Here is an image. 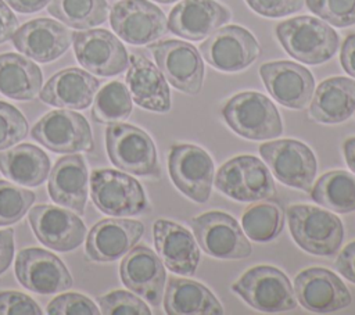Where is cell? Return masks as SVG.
I'll return each mask as SVG.
<instances>
[{"instance_id":"83f0119b","label":"cell","mask_w":355,"mask_h":315,"mask_svg":"<svg viewBox=\"0 0 355 315\" xmlns=\"http://www.w3.org/2000/svg\"><path fill=\"white\" fill-rule=\"evenodd\" d=\"M355 111V80L333 76L323 80L312 97L309 117L320 124H340Z\"/></svg>"},{"instance_id":"d590c367","label":"cell","mask_w":355,"mask_h":315,"mask_svg":"<svg viewBox=\"0 0 355 315\" xmlns=\"http://www.w3.org/2000/svg\"><path fill=\"white\" fill-rule=\"evenodd\" d=\"M35 200L36 196L32 190L0 180V226H8L22 219Z\"/></svg>"},{"instance_id":"8d00e7d4","label":"cell","mask_w":355,"mask_h":315,"mask_svg":"<svg viewBox=\"0 0 355 315\" xmlns=\"http://www.w3.org/2000/svg\"><path fill=\"white\" fill-rule=\"evenodd\" d=\"M306 7L324 22L345 28L355 24V0H305Z\"/></svg>"},{"instance_id":"cb8c5ba5","label":"cell","mask_w":355,"mask_h":315,"mask_svg":"<svg viewBox=\"0 0 355 315\" xmlns=\"http://www.w3.org/2000/svg\"><path fill=\"white\" fill-rule=\"evenodd\" d=\"M155 250L164 265L176 275H193L200 262V247L193 233L182 225L158 219L153 226Z\"/></svg>"},{"instance_id":"74e56055","label":"cell","mask_w":355,"mask_h":315,"mask_svg":"<svg viewBox=\"0 0 355 315\" xmlns=\"http://www.w3.org/2000/svg\"><path fill=\"white\" fill-rule=\"evenodd\" d=\"M100 312L104 315H150L147 304L137 294L114 290L101 297H97Z\"/></svg>"},{"instance_id":"9c48e42d","label":"cell","mask_w":355,"mask_h":315,"mask_svg":"<svg viewBox=\"0 0 355 315\" xmlns=\"http://www.w3.org/2000/svg\"><path fill=\"white\" fill-rule=\"evenodd\" d=\"M262 160L275 178L286 186L311 191L318 162L313 151L295 139H282L259 146Z\"/></svg>"},{"instance_id":"8fae6325","label":"cell","mask_w":355,"mask_h":315,"mask_svg":"<svg viewBox=\"0 0 355 315\" xmlns=\"http://www.w3.org/2000/svg\"><path fill=\"white\" fill-rule=\"evenodd\" d=\"M165 79L186 94H198L204 82V62L197 49L183 40L168 39L148 46Z\"/></svg>"},{"instance_id":"7a4b0ae2","label":"cell","mask_w":355,"mask_h":315,"mask_svg":"<svg viewBox=\"0 0 355 315\" xmlns=\"http://www.w3.org/2000/svg\"><path fill=\"white\" fill-rule=\"evenodd\" d=\"M287 221L291 237L306 253L322 257L338 253L344 228L337 215L315 205L295 204L287 208Z\"/></svg>"},{"instance_id":"b9f144b4","label":"cell","mask_w":355,"mask_h":315,"mask_svg":"<svg viewBox=\"0 0 355 315\" xmlns=\"http://www.w3.org/2000/svg\"><path fill=\"white\" fill-rule=\"evenodd\" d=\"M247 6L259 15L280 18L300 11L305 0H245Z\"/></svg>"},{"instance_id":"277c9868","label":"cell","mask_w":355,"mask_h":315,"mask_svg":"<svg viewBox=\"0 0 355 315\" xmlns=\"http://www.w3.org/2000/svg\"><path fill=\"white\" fill-rule=\"evenodd\" d=\"M110 161L121 171L137 176H158L159 167L153 139L143 129L115 122L105 130Z\"/></svg>"},{"instance_id":"7dc6e473","label":"cell","mask_w":355,"mask_h":315,"mask_svg":"<svg viewBox=\"0 0 355 315\" xmlns=\"http://www.w3.org/2000/svg\"><path fill=\"white\" fill-rule=\"evenodd\" d=\"M6 1L12 10L21 14H32L44 8V6H47L51 0H6Z\"/></svg>"},{"instance_id":"7c38bea8","label":"cell","mask_w":355,"mask_h":315,"mask_svg":"<svg viewBox=\"0 0 355 315\" xmlns=\"http://www.w3.org/2000/svg\"><path fill=\"white\" fill-rule=\"evenodd\" d=\"M31 136L53 153L92 151L93 136L86 118L71 110H54L43 115Z\"/></svg>"},{"instance_id":"681fc988","label":"cell","mask_w":355,"mask_h":315,"mask_svg":"<svg viewBox=\"0 0 355 315\" xmlns=\"http://www.w3.org/2000/svg\"><path fill=\"white\" fill-rule=\"evenodd\" d=\"M154 1L161 3V4H171V3H175V1H178V0H154Z\"/></svg>"},{"instance_id":"30bf717a","label":"cell","mask_w":355,"mask_h":315,"mask_svg":"<svg viewBox=\"0 0 355 315\" xmlns=\"http://www.w3.org/2000/svg\"><path fill=\"white\" fill-rule=\"evenodd\" d=\"M168 171L179 191L196 203L208 201L215 168L211 155L204 148L189 143L172 144L168 154Z\"/></svg>"},{"instance_id":"2e32d148","label":"cell","mask_w":355,"mask_h":315,"mask_svg":"<svg viewBox=\"0 0 355 315\" xmlns=\"http://www.w3.org/2000/svg\"><path fill=\"white\" fill-rule=\"evenodd\" d=\"M15 276L25 289L37 294H55L72 287V278L62 261L39 247L18 253Z\"/></svg>"},{"instance_id":"5bb4252c","label":"cell","mask_w":355,"mask_h":315,"mask_svg":"<svg viewBox=\"0 0 355 315\" xmlns=\"http://www.w3.org/2000/svg\"><path fill=\"white\" fill-rule=\"evenodd\" d=\"M112 31L126 43L150 44L164 36L168 21L164 11L148 0H121L110 14Z\"/></svg>"},{"instance_id":"7402d4cb","label":"cell","mask_w":355,"mask_h":315,"mask_svg":"<svg viewBox=\"0 0 355 315\" xmlns=\"http://www.w3.org/2000/svg\"><path fill=\"white\" fill-rule=\"evenodd\" d=\"M144 225L140 221L114 216L97 222L86 239V257L96 262H111L129 250L141 239Z\"/></svg>"},{"instance_id":"e575fe53","label":"cell","mask_w":355,"mask_h":315,"mask_svg":"<svg viewBox=\"0 0 355 315\" xmlns=\"http://www.w3.org/2000/svg\"><path fill=\"white\" fill-rule=\"evenodd\" d=\"M92 117L100 124H115L126 119L132 112L129 89L118 80L103 86L94 96Z\"/></svg>"},{"instance_id":"60d3db41","label":"cell","mask_w":355,"mask_h":315,"mask_svg":"<svg viewBox=\"0 0 355 315\" xmlns=\"http://www.w3.org/2000/svg\"><path fill=\"white\" fill-rule=\"evenodd\" d=\"M0 315H42V309L24 293L0 291Z\"/></svg>"},{"instance_id":"603a6c76","label":"cell","mask_w":355,"mask_h":315,"mask_svg":"<svg viewBox=\"0 0 355 315\" xmlns=\"http://www.w3.org/2000/svg\"><path fill=\"white\" fill-rule=\"evenodd\" d=\"M230 19V11L216 0H182L169 12L168 29L186 40L198 42Z\"/></svg>"},{"instance_id":"d4e9b609","label":"cell","mask_w":355,"mask_h":315,"mask_svg":"<svg viewBox=\"0 0 355 315\" xmlns=\"http://www.w3.org/2000/svg\"><path fill=\"white\" fill-rule=\"evenodd\" d=\"M100 87V80L80 68H67L55 72L42 87L40 100L44 104L69 108H87Z\"/></svg>"},{"instance_id":"52a82bcc","label":"cell","mask_w":355,"mask_h":315,"mask_svg":"<svg viewBox=\"0 0 355 315\" xmlns=\"http://www.w3.org/2000/svg\"><path fill=\"white\" fill-rule=\"evenodd\" d=\"M214 178L216 189L236 201H261L276 194L272 172L254 155L233 157L222 164Z\"/></svg>"},{"instance_id":"44dd1931","label":"cell","mask_w":355,"mask_h":315,"mask_svg":"<svg viewBox=\"0 0 355 315\" xmlns=\"http://www.w3.org/2000/svg\"><path fill=\"white\" fill-rule=\"evenodd\" d=\"M72 32L50 18H36L24 24L11 37L14 47L37 62H51L72 43Z\"/></svg>"},{"instance_id":"ee69618b","label":"cell","mask_w":355,"mask_h":315,"mask_svg":"<svg viewBox=\"0 0 355 315\" xmlns=\"http://www.w3.org/2000/svg\"><path fill=\"white\" fill-rule=\"evenodd\" d=\"M18 28V19L11 8L0 0V44L10 40Z\"/></svg>"},{"instance_id":"836d02e7","label":"cell","mask_w":355,"mask_h":315,"mask_svg":"<svg viewBox=\"0 0 355 315\" xmlns=\"http://www.w3.org/2000/svg\"><path fill=\"white\" fill-rule=\"evenodd\" d=\"M241 226L245 236L250 237L252 241H272L283 230V208L273 201L252 204L243 212Z\"/></svg>"},{"instance_id":"ffe728a7","label":"cell","mask_w":355,"mask_h":315,"mask_svg":"<svg viewBox=\"0 0 355 315\" xmlns=\"http://www.w3.org/2000/svg\"><path fill=\"white\" fill-rule=\"evenodd\" d=\"M122 283L153 307H159L164 297L166 273L161 258L148 247L137 246L129 250L121 265Z\"/></svg>"},{"instance_id":"4dcf8cb0","label":"cell","mask_w":355,"mask_h":315,"mask_svg":"<svg viewBox=\"0 0 355 315\" xmlns=\"http://www.w3.org/2000/svg\"><path fill=\"white\" fill-rule=\"evenodd\" d=\"M43 75L31 60L17 53L0 54V93L18 101H28L42 90Z\"/></svg>"},{"instance_id":"f6af8a7d","label":"cell","mask_w":355,"mask_h":315,"mask_svg":"<svg viewBox=\"0 0 355 315\" xmlns=\"http://www.w3.org/2000/svg\"><path fill=\"white\" fill-rule=\"evenodd\" d=\"M14 257V230H0V275L8 269Z\"/></svg>"},{"instance_id":"8992f818","label":"cell","mask_w":355,"mask_h":315,"mask_svg":"<svg viewBox=\"0 0 355 315\" xmlns=\"http://www.w3.org/2000/svg\"><path fill=\"white\" fill-rule=\"evenodd\" d=\"M90 196L94 205L110 216H133L148 211L143 186L123 171L94 169Z\"/></svg>"},{"instance_id":"9a60e30c","label":"cell","mask_w":355,"mask_h":315,"mask_svg":"<svg viewBox=\"0 0 355 315\" xmlns=\"http://www.w3.org/2000/svg\"><path fill=\"white\" fill-rule=\"evenodd\" d=\"M72 46L78 62L93 75L114 76L129 67L125 46L107 29L73 32Z\"/></svg>"},{"instance_id":"e0dca14e","label":"cell","mask_w":355,"mask_h":315,"mask_svg":"<svg viewBox=\"0 0 355 315\" xmlns=\"http://www.w3.org/2000/svg\"><path fill=\"white\" fill-rule=\"evenodd\" d=\"M29 223L37 240L46 247L67 253L79 247L86 235V226L78 214L51 204L29 208Z\"/></svg>"},{"instance_id":"4fadbf2b","label":"cell","mask_w":355,"mask_h":315,"mask_svg":"<svg viewBox=\"0 0 355 315\" xmlns=\"http://www.w3.org/2000/svg\"><path fill=\"white\" fill-rule=\"evenodd\" d=\"M200 53L215 69L237 72L250 67L261 49L254 35L243 26L227 25L218 28L200 44Z\"/></svg>"},{"instance_id":"ba28073f","label":"cell","mask_w":355,"mask_h":315,"mask_svg":"<svg viewBox=\"0 0 355 315\" xmlns=\"http://www.w3.org/2000/svg\"><path fill=\"white\" fill-rule=\"evenodd\" d=\"M198 246L220 259H243L251 255V244L239 222L222 211H208L190 219Z\"/></svg>"},{"instance_id":"ab89813d","label":"cell","mask_w":355,"mask_h":315,"mask_svg":"<svg viewBox=\"0 0 355 315\" xmlns=\"http://www.w3.org/2000/svg\"><path fill=\"white\" fill-rule=\"evenodd\" d=\"M46 312L49 315H98L100 309L83 294L65 293L51 300Z\"/></svg>"},{"instance_id":"d6986e66","label":"cell","mask_w":355,"mask_h":315,"mask_svg":"<svg viewBox=\"0 0 355 315\" xmlns=\"http://www.w3.org/2000/svg\"><path fill=\"white\" fill-rule=\"evenodd\" d=\"M259 75L269 94L287 108L302 110L313 96L312 74L293 61L265 62L259 68Z\"/></svg>"},{"instance_id":"bcb514c9","label":"cell","mask_w":355,"mask_h":315,"mask_svg":"<svg viewBox=\"0 0 355 315\" xmlns=\"http://www.w3.org/2000/svg\"><path fill=\"white\" fill-rule=\"evenodd\" d=\"M340 62L343 69L355 78V33H349L340 51Z\"/></svg>"},{"instance_id":"3957f363","label":"cell","mask_w":355,"mask_h":315,"mask_svg":"<svg viewBox=\"0 0 355 315\" xmlns=\"http://www.w3.org/2000/svg\"><path fill=\"white\" fill-rule=\"evenodd\" d=\"M227 126L250 140H269L283 133V122L276 105L258 92H241L222 107Z\"/></svg>"},{"instance_id":"f546056e","label":"cell","mask_w":355,"mask_h":315,"mask_svg":"<svg viewBox=\"0 0 355 315\" xmlns=\"http://www.w3.org/2000/svg\"><path fill=\"white\" fill-rule=\"evenodd\" d=\"M50 158L37 146L24 143L0 153V172L19 186L36 187L49 178Z\"/></svg>"},{"instance_id":"484cf974","label":"cell","mask_w":355,"mask_h":315,"mask_svg":"<svg viewBox=\"0 0 355 315\" xmlns=\"http://www.w3.org/2000/svg\"><path fill=\"white\" fill-rule=\"evenodd\" d=\"M89 175L85 160L80 154L61 157L49 173V194L51 200L69 208L79 216L85 212L87 200Z\"/></svg>"},{"instance_id":"f1b7e54d","label":"cell","mask_w":355,"mask_h":315,"mask_svg":"<svg viewBox=\"0 0 355 315\" xmlns=\"http://www.w3.org/2000/svg\"><path fill=\"white\" fill-rule=\"evenodd\" d=\"M164 308L169 315H222L223 307L202 283L169 278L164 293Z\"/></svg>"},{"instance_id":"1f68e13d","label":"cell","mask_w":355,"mask_h":315,"mask_svg":"<svg viewBox=\"0 0 355 315\" xmlns=\"http://www.w3.org/2000/svg\"><path fill=\"white\" fill-rule=\"evenodd\" d=\"M312 200L334 212L355 211V176L337 169L323 173L311 189Z\"/></svg>"},{"instance_id":"6da1fadb","label":"cell","mask_w":355,"mask_h":315,"mask_svg":"<svg viewBox=\"0 0 355 315\" xmlns=\"http://www.w3.org/2000/svg\"><path fill=\"white\" fill-rule=\"evenodd\" d=\"M276 36L287 54L309 65L330 60L340 43L337 32L327 22L309 15L280 22L276 26Z\"/></svg>"},{"instance_id":"c3c4849f","label":"cell","mask_w":355,"mask_h":315,"mask_svg":"<svg viewBox=\"0 0 355 315\" xmlns=\"http://www.w3.org/2000/svg\"><path fill=\"white\" fill-rule=\"evenodd\" d=\"M343 150H344V157H345L347 165L355 173V136L354 137H348L344 142Z\"/></svg>"},{"instance_id":"7bdbcfd3","label":"cell","mask_w":355,"mask_h":315,"mask_svg":"<svg viewBox=\"0 0 355 315\" xmlns=\"http://www.w3.org/2000/svg\"><path fill=\"white\" fill-rule=\"evenodd\" d=\"M334 266L340 275H343L347 280L355 283V240L348 243L341 250Z\"/></svg>"},{"instance_id":"d6a6232c","label":"cell","mask_w":355,"mask_h":315,"mask_svg":"<svg viewBox=\"0 0 355 315\" xmlns=\"http://www.w3.org/2000/svg\"><path fill=\"white\" fill-rule=\"evenodd\" d=\"M49 14L73 29H90L108 17L107 0H51Z\"/></svg>"},{"instance_id":"ac0fdd59","label":"cell","mask_w":355,"mask_h":315,"mask_svg":"<svg viewBox=\"0 0 355 315\" xmlns=\"http://www.w3.org/2000/svg\"><path fill=\"white\" fill-rule=\"evenodd\" d=\"M294 294L300 304L316 314L347 308L352 297L344 282L326 268H306L294 279Z\"/></svg>"},{"instance_id":"5b68a950","label":"cell","mask_w":355,"mask_h":315,"mask_svg":"<svg viewBox=\"0 0 355 315\" xmlns=\"http://www.w3.org/2000/svg\"><path fill=\"white\" fill-rule=\"evenodd\" d=\"M232 290L261 312H283L297 307L288 278L275 266L258 265L245 271L232 284Z\"/></svg>"},{"instance_id":"4316f807","label":"cell","mask_w":355,"mask_h":315,"mask_svg":"<svg viewBox=\"0 0 355 315\" xmlns=\"http://www.w3.org/2000/svg\"><path fill=\"white\" fill-rule=\"evenodd\" d=\"M126 85L132 100L154 112L171 110V92L162 72L147 57L132 54L126 74Z\"/></svg>"},{"instance_id":"f35d334b","label":"cell","mask_w":355,"mask_h":315,"mask_svg":"<svg viewBox=\"0 0 355 315\" xmlns=\"http://www.w3.org/2000/svg\"><path fill=\"white\" fill-rule=\"evenodd\" d=\"M28 135V121L14 105L0 101V151L6 150Z\"/></svg>"}]
</instances>
